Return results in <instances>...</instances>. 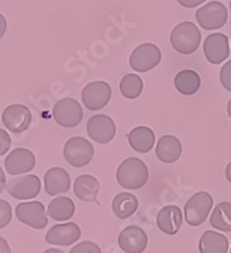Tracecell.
Returning a JSON list of instances; mask_svg holds the SVG:
<instances>
[{
	"mask_svg": "<svg viewBox=\"0 0 231 253\" xmlns=\"http://www.w3.org/2000/svg\"><path fill=\"white\" fill-rule=\"evenodd\" d=\"M162 60L160 49L153 43H143L133 51L130 56L131 69L138 72H147L153 70Z\"/></svg>",
	"mask_w": 231,
	"mask_h": 253,
	"instance_id": "8",
	"label": "cell"
},
{
	"mask_svg": "<svg viewBox=\"0 0 231 253\" xmlns=\"http://www.w3.org/2000/svg\"><path fill=\"white\" fill-rule=\"evenodd\" d=\"M71 186L69 172L61 167H52L44 175V190L49 196L67 193Z\"/></svg>",
	"mask_w": 231,
	"mask_h": 253,
	"instance_id": "17",
	"label": "cell"
},
{
	"mask_svg": "<svg viewBox=\"0 0 231 253\" xmlns=\"http://www.w3.org/2000/svg\"><path fill=\"white\" fill-rule=\"evenodd\" d=\"M15 215L20 223L35 229H43L48 224L46 208L40 202L20 203L15 207Z\"/></svg>",
	"mask_w": 231,
	"mask_h": 253,
	"instance_id": "7",
	"label": "cell"
},
{
	"mask_svg": "<svg viewBox=\"0 0 231 253\" xmlns=\"http://www.w3.org/2000/svg\"><path fill=\"white\" fill-rule=\"evenodd\" d=\"M228 114H229V117L231 118V100L229 101V104H228Z\"/></svg>",
	"mask_w": 231,
	"mask_h": 253,
	"instance_id": "38",
	"label": "cell"
},
{
	"mask_svg": "<svg viewBox=\"0 0 231 253\" xmlns=\"http://www.w3.org/2000/svg\"><path fill=\"white\" fill-rule=\"evenodd\" d=\"M100 184L91 175H81L74 184V193L82 202H96Z\"/></svg>",
	"mask_w": 231,
	"mask_h": 253,
	"instance_id": "20",
	"label": "cell"
},
{
	"mask_svg": "<svg viewBox=\"0 0 231 253\" xmlns=\"http://www.w3.org/2000/svg\"><path fill=\"white\" fill-rule=\"evenodd\" d=\"M129 144L134 151L139 153H147L155 143V135L148 126H137L128 135Z\"/></svg>",
	"mask_w": 231,
	"mask_h": 253,
	"instance_id": "21",
	"label": "cell"
},
{
	"mask_svg": "<svg viewBox=\"0 0 231 253\" xmlns=\"http://www.w3.org/2000/svg\"><path fill=\"white\" fill-rule=\"evenodd\" d=\"M148 167L139 158H126L116 170V181L124 189H142L148 182Z\"/></svg>",
	"mask_w": 231,
	"mask_h": 253,
	"instance_id": "1",
	"label": "cell"
},
{
	"mask_svg": "<svg viewBox=\"0 0 231 253\" xmlns=\"http://www.w3.org/2000/svg\"><path fill=\"white\" fill-rule=\"evenodd\" d=\"M83 112L78 101L75 99H61L53 108V119L63 128H74L82 121Z\"/></svg>",
	"mask_w": 231,
	"mask_h": 253,
	"instance_id": "5",
	"label": "cell"
},
{
	"mask_svg": "<svg viewBox=\"0 0 231 253\" xmlns=\"http://www.w3.org/2000/svg\"><path fill=\"white\" fill-rule=\"evenodd\" d=\"M214 207V199L206 191L194 194L185 205V220L192 227H198L207 219Z\"/></svg>",
	"mask_w": 231,
	"mask_h": 253,
	"instance_id": "3",
	"label": "cell"
},
{
	"mask_svg": "<svg viewBox=\"0 0 231 253\" xmlns=\"http://www.w3.org/2000/svg\"><path fill=\"white\" fill-rule=\"evenodd\" d=\"M10 144H12V139H10L9 134L0 128V156H4L8 152Z\"/></svg>",
	"mask_w": 231,
	"mask_h": 253,
	"instance_id": "31",
	"label": "cell"
},
{
	"mask_svg": "<svg viewBox=\"0 0 231 253\" xmlns=\"http://www.w3.org/2000/svg\"><path fill=\"white\" fill-rule=\"evenodd\" d=\"M212 228L223 232H231V203L224 202L217 204L210 216Z\"/></svg>",
	"mask_w": 231,
	"mask_h": 253,
	"instance_id": "26",
	"label": "cell"
},
{
	"mask_svg": "<svg viewBox=\"0 0 231 253\" xmlns=\"http://www.w3.org/2000/svg\"><path fill=\"white\" fill-rule=\"evenodd\" d=\"M182 153L181 141L174 135H163L158 139L155 147V156L164 164H173L178 161Z\"/></svg>",
	"mask_w": 231,
	"mask_h": 253,
	"instance_id": "19",
	"label": "cell"
},
{
	"mask_svg": "<svg viewBox=\"0 0 231 253\" xmlns=\"http://www.w3.org/2000/svg\"><path fill=\"white\" fill-rule=\"evenodd\" d=\"M81 237V229L76 223L53 225L46 234V242L53 246H71L76 243Z\"/></svg>",
	"mask_w": 231,
	"mask_h": 253,
	"instance_id": "16",
	"label": "cell"
},
{
	"mask_svg": "<svg viewBox=\"0 0 231 253\" xmlns=\"http://www.w3.org/2000/svg\"><path fill=\"white\" fill-rule=\"evenodd\" d=\"M230 12H231V1H230Z\"/></svg>",
	"mask_w": 231,
	"mask_h": 253,
	"instance_id": "39",
	"label": "cell"
},
{
	"mask_svg": "<svg viewBox=\"0 0 231 253\" xmlns=\"http://www.w3.org/2000/svg\"><path fill=\"white\" fill-rule=\"evenodd\" d=\"M0 253H12V250L9 247L8 242L0 237Z\"/></svg>",
	"mask_w": 231,
	"mask_h": 253,
	"instance_id": "34",
	"label": "cell"
},
{
	"mask_svg": "<svg viewBox=\"0 0 231 253\" xmlns=\"http://www.w3.org/2000/svg\"><path fill=\"white\" fill-rule=\"evenodd\" d=\"M6 172L10 175H22L32 171L36 166V156L26 148H17L9 153L4 161Z\"/></svg>",
	"mask_w": 231,
	"mask_h": 253,
	"instance_id": "15",
	"label": "cell"
},
{
	"mask_svg": "<svg viewBox=\"0 0 231 253\" xmlns=\"http://www.w3.org/2000/svg\"><path fill=\"white\" fill-rule=\"evenodd\" d=\"M196 19L206 31L223 28L228 22V9L220 1H211L197 10Z\"/></svg>",
	"mask_w": 231,
	"mask_h": 253,
	"instance_id": "6",
	"label": "cell"
},
{
	"mask_svg": "<svg viewBox=\"0 0 231 253\" xmlns=\"http://www.w3.org/2000/svg\"><path fill=\"white\" fill-rule=\"evenodd\" d=\"M220 81L223 86L231 92V60L226 62L220 71Z\"/></svg>",
	"mask_w": 231,
	"mask_h": 253,
	"instance_id": "30",
	"label": "cell"
},
{
	"mask_svg": "<svg viewBox=\"0 0 231 253\" xmlns=\"http://www.w3.org/2000/svg\"><path fill=\"white\" fill-rule=\"evenodd\" d=\"M43 253H65V252L58 250V248H49V250H46Z\"/></svg>",
	"mask_w": 231,
	"mask_h": 253,
	"instance_id": "37",
	"label": "cell"
},
{
	"mask_svg": "<svg viewBox=\"0 0 231 253\" xmlns=\"http://www.w3.org/2000/svg\"><path fill=\"white\" fill-rule=\"evenodd\" d=\"M63 156L71 166L81 169L91 162L94 157V146L83 137H72L65 143Z\"/></svg>",
	"mask_w": 231,
	"mask_h": 253,
	"instance_id": "4",
	"label": "cell"
},
{
	"mask_svg": "<svg viewBox=\"0 0 231 253\" xmlns=\"http://www.w3.org/2000/svg\"><path fill=\"white\" fill-rule=\"evenodd\" d=\"M119 247L126 253H143L148 246V236L137 225H129L119 234Z\"/></svg>",
	"mask_w": 231,
	"mask_h": 253,
	"instance_id": "14",
	"label": "cell"
},
{
	"mask_svg": "<svg viewBox=\"0 0 231 253\" xmlns=\"http://www.w3.org/2000/svg\"><path fill=\"white\" fill-rule=\"evenodd\" d=\"M143 80L135 74H128L120 81V91L126 99H137L143 91Z\"/></svg>",
	"mask_w": 231,
	"mask_h": 253,
	"instance_id": "27",
	"label": "cell"
},
{
	"mask_svg": "<svg viewBox=\"0 0 231 253\" xmlns=\"http://www.w3.org/2000/svg\"><path fill=\"white\" fill-rule=\"evenodd\" d=\"M139 203L138 199L133 194L129 193H120L113 200V211L116 215V218L126 219L130 218L133 214L138 210Z\"/></svg>",
	"mask_w": 231,
	"mask_h": 253,
	"instance_id": "25",
	"label": "cell"
},
{
	"mask_svg": "<svg viewBox=\"0 0 231 253\" xmlns=\"http://www.w3.org/2000/svg\"><path fill=\"white\" fill-rule=\"evenodd\" d=\"M230 252H231V248H230Z\"/></svg>",
	"mask_w": 231,
	"mask_h": 253,
	"instance_id": "40",
	"label": "cell"
},
{
	"mask_svg": "<svg viewBox=\"0 0 231 253\" xmlns=\"http://www.w3.org/2000/svg\"><path fill=\"white\" fill-rule=\"evenodd\" d=\"M205 57L212 65H220L228 58L230 53L228 36L223 33H212L207 36L203 43Z\"/></svg>",
	"mask_w": 231,
	"mask_h": 253,
	"instance_id": "13",
	"label": "cell"
},
{
	"mask_svg": "<svg viewBox=\"0 0 231 253\" xmlns=\"http://www.w3.org/2000/svg\"><path fill=\"white\" fill-rule=\"evenodd\" d=\"M225 175H226V178H228V181L231 184V162H229V165L226 166Z\"/></svg>",
	"mask_w": 231,
	"mask_h": 253,
	"instance_id": "36",
	"label": "cell"
},
{
	"mask_svg": "<svg viewBox=\"0 0 231 253\" xmlns=\"http://www.w3.org/2000/svg\"><path fill=\"white\" fill-rule=\"evenodd\" d=\"M4 126L13 133H22L29 128L32 123V113L26 105L12 104L4 109L1 115Z\"/></svg>",
	"mask_w": 231,
	"mask_h": 253,
	"instance_id": "12",
	"label": "cell"
},
{
	"mask_svg": "<svg viewBox=\"0 0 231 253\" xmlns=\"http://www.w3.org/2000/svg\"><path fill=\"white\" fill-rule=\"evenodd\" d=\"M182 211L176 205H167L159 210L157 215V225L160 232L168 234V236H174L182 225Z\"/></svg>",
	"mask_w": 231,
	"mask_h": 253,
	"instance_id": "18",
	"label": "cell"
},
{
	"mask_svg": "<svg viewBox=\"0 0 231 253\" xmlns=\"http://www.w3.org/2000/svg\"><path fill=\"white\" fill-rule=\"evenodd\" d=\"M47 214L49 218L57 221H66L71 219L75 214V204L70 198L58 196L54 198L48 205Z\"/></svg>",
	"mask_w": 231,
	"mask_h": 253,
	"instance_id": "24",
	"label": "cell"
},
{
	"mask_svg": "<svg viewBox=\"0 0 231 253\" xmlns=\"http://www.w3.org/2000/svg\"><path fill=\"white\" fill-rule=\"evenodd\" d=\"M70 253H101V250L94 242L85 241L71 248Z\"/></svg>",
	"mask_w": 231,
	"mask_h": 253,
	"instance_id": "28",
	"label": "cell"
},
{
	"mask_svg": "<svg viewBox=\"0 0 231 253\" xmlns=\"http://www.w3.org/2000/svg\"><path fill=\"white\" fill-rule=\"evenodd\" d=\"M6 191L18 200L33 199L40 191V180L36 175H26L12 178L5 186Z\"/></svg>",
	"mask_w": 231,
	"mask_h": 253,
	"instance_id": "11",
	"label": "cell"
},
{
	"mask_svg": "<svg viewBox=\"0 0 231 253\" xmlns=\"http://www.w3.org/2000/svg\"><path fill=\"white\" fill-rule=\"evenodd\" d=\"M180 5L185 6V8H194L197 5H201L206 1V0H177Z\"/></svg>",
	"mask_w": 231,
	"mask_h": 253,
	"instance_id": "32",
	"label": "cell"
},
{
	"mask_svg": "<svg viewBox=\"0 0 231 253\" xmlns=\"http://www.w3.org/2000/svg\"><path fill=\"white\" fill-rule=\"evenodd\" d=\"M228 238L214 230H206L198 243L200 253H228Z\"/></svg>",
	"mask_w": 231,
	"mask_h": 253,
	"instance_id": "22",
	"label": "cell"
},
{
	"mask_svg": "<svg viewBox=\"0 0 231 253\" xmlns=\"http://www.w3.org/2000/svg\"><path fill=\"white\" fill-rule=\"evenodd\" d=\"M174 86L182 95L191 96L200 90L201 78L193 70H182L174 78Z\"/></svg>",
	"mask_w": 231,
	"mask_h": 253,
	"instance_id": "23",
	"label": "cell"
},
{
	"mask_svg": "<svg viewBox=\"0 0 231 253\" xmlns=\"http://www.w3.org/2000/svg\"><path fill=\"white\" fill-rule=\"evenodd\" d=\"M86 129L90 138L100 144L109 143L116 134L114 121L105 114H96L91 117L86 124Z\"/></svg>",
	"mask_w": 231,
	"mask_h": 253,
	"instance_id": "10",
	"label": "cell"
},
{
	"mask_svg": "<svg viewBox=\"0 0 231 253\" xmlns=\"http://www.w3.org/2000/svg\"><path fill=\"white\" fill-rule=\"evenodd\" d=\"M12 220V207L5 200H0V229L5 228Z\"/></svg>",
	"mask_w": 231,
	"mask_h": 253,
	"instance_id": "29",
	"label": "cell"
},
{
	"mask_svg": "<svg viewBox=\"0 0 231 253\" xmlns=\"http://www.w3.org/2000/svg\"><path fill=\"white\" fill-rule=\"evenodd\" d=\"M6 28H8V23H6V19L3 14H0V40L4 37L5 35Z\"/></svg>",
	"mask_w": 231,
	"mask_h": 253,
	"instance_id": "33",
	"label": "cell"
},
{
	"mask_svg": "<svg viewBox=\"0 0 231 253\" xmlns=\"http://www.w3.org/2000/svg\"><path fill=\"white\" fill-rule=\"evenodd\" d=\"M4 189H5V173H4L3 169L0 167V194L3 193Z\"/></svg>",
	"mask_w": 231,
	"mask_h": 253,
	"instance_id": "35",
	"label": "cell"
},
{
	"mask_svg": "<svg viewBox=\"0 0 231 253\" xmlns=\"http://www.w3.org/2000/svg\"><path fill=\"white\" fill-rule=\"evenodd\" d=\"M201 43V32L192 22H182L171 33V44L181 55H192Z\"/></svg>",
	"mask_w": 231,
	"mask_h": 253,
	"instance_id": "2",
	"label": "cell"
},
{
	"mask_svg": "<svg viewBox=\"0 0 231 253\" xmlns=\"http://www.w3.org/2000/svg\"><path fill=\"white\" fill-rule=\"evenodd\" d=\"M81 98L89 110H100L112 99V87L105 81H94L83 87Z\"/></svg>",
	"mask_w": 231,
	"mask_h": 253,
	"instance_id": "9",
	"label": "cell"
}]
</instances>
